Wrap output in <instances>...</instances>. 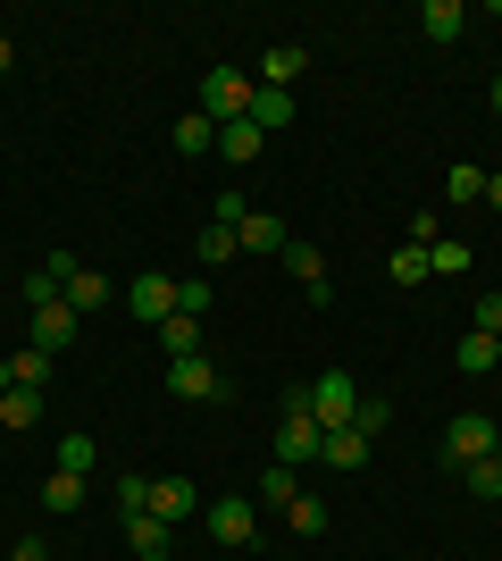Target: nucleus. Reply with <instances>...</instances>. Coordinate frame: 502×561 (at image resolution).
<instances>
[{"mask_svg":"<svg viewBox=\"0 0 502 561\" xmlns=\"http://www.w3.org/2000/svg\"><path fill=\"white\" fill-rule=\"evenodd\" d=\"M201 117H210V126L252 117V76H243V68H210V76H201Z\"/></svg>","mask_w":502,"mask_h":561,"instance_id":"f257e3e1","label":"nucleus"},{"mask_svg":"<svg viewBox=\"0 0 502 561\" xmlns=\"http://www.w3.org/2000/svg\"><path fill=\"white\" fill-rule=\"evenodd\" d=\"M167 394H176V402H226V369H218L210 352H192V360H167Z\"/></svg>","mask_w":502,"mask_h":561,"instance_id":"f03ea898","label":"nucleus"},{"mask_svg":"<svg viewBox=\"0 0 502 561\" xmlns=\"http://www.w3.org/2000/svg\"><path fill=\"white\" fill-rule=\"evenodd\" d=\"M126 310H135L143 328H160V319H176V310H185V285L160 277V268H143V277L126 285Z\"/></svg>","mask_w":502,"mask_h":561,"instance_id":"7ed1b4c3","label":"nucleus"},{"mask_svg":"<svg viewBox=\"0 0 502 561\" xmlns=\"http://www.w3.org/2000/svg\"><path fill=\"white\" fill-rule=\"evenodd\" d=\"M494 445H502V427H494V420H478V411H460V420L444 427V469H469V461H486Z\"/></svg>","mask_w":502,"mask_h":561,"instance_id":"20e7f679","label":"nucleus"},{"mask_svg":"<svg viewBox=\"0 0 502 561\" xmlns=\"http://www.w3.org/2000/svg\"><path fill=\"white\" fill-rule=\"evenodd\" d=\"M210 537L260 553V503H252V494H218V503H210Z\"/></svg>","mask_w":502,"mask_h":561,"instance_id":"39448f33","label":"nucleus"},{"mask_svg":"<svg viewBox=\"0 0 502 561\" xmlns=\"http://www.w3.org/2000/svg\"><path fill=\"white\" fill-rule=\"evenodd\" d=\"M318 445H327V427H318V420H302V411H285V420H277V461H285V469H311Z\"/></svg>","mask_w":502,"mask_h":561,"instance_id":"423d86ee","label":"nucleus"},{"mask_svg":"<svg viewBox=\"0 0 502 561\" xmlns=\"http://www.w3.org/2000/svg\"><path fill=\"white\" fill-rule=\"evenodd\" d=\"M75 328H84V319H75L68 302H34V352H68Z\"/></svg>","mask_w":502,"mask_h":561,"instance_id":"0eeeda50","label":"nucleus"},{"mask_svg":"<svg viewBox=\"0 0 502 561\" xmlns=\"http://www.w3.org/2000/svg\"><path fill=\"white\" fill-rule=\"evenodd\" d=\"M235 243H243V252H277V260H285L293 227H285V218H277V210H252V218H243V227H235Z\"/></svg>","mask_w":502,"mask_h":561,"instance_id":"6e6552de","label":"nucleus"},{"mask_svg":"<svg viewBox=\"0 0 502 561\" xmlns=\"http://www.w3.org/2000/svg\"><path fill=\"white\" fill-rule=\"evenodd\" d=\"M285 268L311 285V302H318V310L335 302V294H327V252H318V243H302V234H293V243H285Z\"/></svg>","mask_w":502,"mask_h":561,"instance_id":"1a4fd4ad","label":"nucleus"},{"mask_svg":"<svg viewBox=\"0 0 502 561\" xmlns=\"http://www.w3.org/2000/svg\"><path fill=\"white\" fill-rule=\"evenodd\" d=\"M143 512L167 519V528H185V519H192V486H185V478H151V503H143Z\"/></svg>","mask_w":502,"mask_h":561,"instance_id":"9d476101","label":"nucleus"},{"mask_svg":"<svg viewBox=\"0 0 502 561\" xmlns=\"http://www.w3.org/2000/svg\"><path fill=\"white\" fill-rule=\"evenodd\" d=\"M419 34H428V43H460V34H469V9H460V0H428V9H419Z\"/></svg>","mask_w":502,"mask_h":561,"instance_id":"9b49d317","label":"nucleus"},{"mask_svg":"<svg viewBox=\"0 0 502 561\" xmlns=\"http://www.w3.org/2000/svg\"><path fill=\"white\" fill-rule=\"evenodd\" d=\"M252 126H260V135H285V126H293V93H277V84H252Z\"/></svg>","mask_w":502,"mask_h":561,"instance_id":"f8f14e48","label":"nucleus"},{"mask_svg":"<svg viewBox=\"0 0 502 561\" xmlns=\"http://www.w3.org/2000/svg\"><path fill=\"white\" fill-rule=\"evenodd\" d=\"M318 461H327V469H360V461H369V436H360V427H327Z\"/></svg>","mask_w":502,"mask_h":561,"instance_id":"ddd939ff","label":"nucleus"},{"mask_svg":"<svg viewBox=\"0 0 502 561\" xmlns=\"http://www.w3.org/2000/svg\"><path fill=\"white\" fill-rule=\"evenodd\" d=\"M260 142H268L260 126H252V117H235V126H218V160L243 168V160H260Z\"/></svg>","mask_w":502,"mask_h":561,"instance_id":"4468645a","label":"nucleus"},{"mask_svg":"<svg viewBox=\"0 0 502 561\" xmlns=\"http://www.w3.org/2000/svg\"><path fill=\"white\" fill-rule=\"evenodd\" d=\"M109 294H118V285H109V277H93V268H75V277H68V294H59V302H68L75 319H84V310H101V302H109Z\"/></svg>","mask_w":502,"mask_h":561,"instance_id":"2eb2a0df","label":"nucleus"},{"mask_svg":"<svg viewBox=\"0 0 502 561\" xmlns=\"http://www.w3.org/2000/svg\"><path fill=\"white\" fill-rule=\"evenodd\" d=\"M453 360H460V369H469V377L502 369V335H478V328H469V335H460V352H453Z\"/></svg>","mask_w":502,"mask_h":561,"instance_id":"dca6fc26","label":"nucleus"},{"mask_svg":"<svg viewBox=\"0 0 502 561\" xmlns=\"http://www.w3.org/2000/svg\"><path fill=\"white\" fill-rule=\"evenodd\" d=\"M302 68H311V50H302V43H277V50H268V84H277V93H293Z\"/></svg>","mask_w":502,"mask_h":561,"instance_id":"f3484780","label":"nucleus"},{"mask_svg":"<svg viewBox=\"0 0 502 561\" xmlns=\"http://www.w3.org/2000/svg\"><path fill=\"white\" fill-rule=\"evenodd\" d=\"M43 420V386H9L0 394V427H34Z\"/></svg>","mask_w":502,"mask_h":561,"instance_id":"a211bd4d","label":"nucleus"},{"mask_svg":"<svg viewBox=\"0 0 502 561\" xmlns=\"http://www.w3.org/2000/svg\"><path fill=\"white\" fill-rule=\"evenodd\" d=\"M176 151H185V160H201V151H218V126H210V117H201V110H185V117H176Z\"/></svg>","mask_w":502,"mask_h":561,"instance_id":"6ab92c4d","label":"nucleus"},{"mask_svg":"<svg viewBox=\"0 0 502 561\" xmlns=\"http://www.w3.org/2000/svg\"><path fill=\"white\" fill-rule=\"evenodd\" d=\"M160 344H167V360H192V352H201V319H185V310L160 319Z\"/></svg>","mask_w":502,"mask_h":561,"instance_id":"aec40b11","label":"nucleus"},{"mask_svg":"<svg viewBox=\"0 0 502 561\" xmlns=\"http://www.w3.org/2000/svg\"><path fill=\"white\" fill-rule=\"evenodd\" d=\"M428 277H469V243H460V234L428 243Z\"/></svg>","mask_w":502,"mask_h":561,"instance_id":"412c9836","label":"nucleus"},{"mask_svg":"<svg viewBox=\"0 0 502 561\" xmlns=\"http://www.w3.org/2000/svg\"><path fill=\"white\" fill-rule=\"evenodd\" d=\"M167 537H176V528H167V519H151V512L126 519V545H135V553H167Z\"/></svg>","mask_w":502,"mask_h":561,"instance_id":"4be33fe9","label":"nucleus"},{"mask_svg":"<svg viewBox=\"0 0 502 561\" xmlns=\"http://www.w3.org/2000/svg\"><path fill=\"white\" fill-rule=\"evenodd\" d=\"M460 486H469V494H486V503H502V453L469 461V469H460Z\"/></svg>","mask_w":502,"mask_h":561,"instance_id":"5701e85b","label":"nucleus"},{"mask_svg":"<svg viewBox=\"0 0 502 561\" xmlns=\"http://www.w3.org/2000/svg\"><path fill=\"white\" fill-rule=\"evenodd\" d=\"M43 503H50V512H84V478L50 469V478H43Z\"/></svg>","mask_w":502,"mask_h":561,"instance_id":"b1692460","label":"nucleus"},{"mask_svg":"<svg viewBox=\"0 0 502 561\" xmlns=\"http://www.w3.org/2000/svg\"><path fill=\"white\" fill-rule=\"evenodd\" d=\"M285 519H293V537H327V503H318V494H293Z\"/></svg>","mask_w":502,"mask_h":561,"instance_id":"393cba45","label":"nucleus"},{"mask_svg":"<svg viewBox=\"0 0 502 561\" xmlns=\"http://www.w3.org/2000/svg\"><path fill=\"white\" fill-rule=\"evenodd\" d=\"M293 494H302V486H293V469H285V461H268V469H260V494H252V503H277V512H285Z\"/></svg>","mask_w":502,"mask_h":561,"instance_id":"a878e982","label":"nucleus"},{"mask_svg":"<svg viewBox=\"0 0 502 561\" xmlns=\"http://www.w3.org/2000/svg\"><path fill=\"white\" fill-rule=\"evenodd\" d=\"M352 427H360V436H369V445H377L385 427H394V402H377V394H360V411H352Z\"/></svg>","mask_w":502,"mask_h":561,"instance_id":"bb28decb","label":"nucleus"},{"mask_svg":"<svg viewBox=\"0 0 502 561\" xmlns=\"http://www.w3.org/2000/svg\"><path fill=\"white\" fill-rule=\"evenodd\" d=\"M243 243H235V227H201V268H226Z\"/></svg>","mask_w":502,"mask_h":561,"instance_id":"cd10ccee","label":"nucleus"},{"mask_svg":"<svg viewBox=\"0 0 502 561\" xmlns=\"http://www.w3.org/2000/svg\"><path fill=\"white\" fill-rule=\"evenodd\" d=\"M93 461H101V445H93V436H59V469H68V478H84Z\"/></svg>","mask_w":502,"mask_h":561,"instance_id":"c85d7f7f","label":"nucleus"},{"mask_svg":"<svg viewBox=\"0 0 502 561\" xmlns=\"http://www.w3.org/2000/svg\"><path fill=\"white\" fill-rule=\"evenodd\" d=\"M453 202H486V168L478 160H453Z\"/></svg>","mask_w":502,"mask_h":561,"instance_id":"c756f323","label":"nucleus"},{"mask_svg":"<svg viewBox=\"0 0 502 561\" xmlns=\"http://www.w3.org/2000/svg\"><path fill=\"white\" fill-rule=\"evenodd\" d=\"M9 369H17V386H43V377H50V352L25 344V352H9Z\"/></svg>","mask_w":502,"mask_h":561,"instance_id":"7c9ffc66","label":"nucleus"},{"mask_svg":"<svg viewBox=\"0 0 502 561\" xmlns=\"http://www.w3.org/2000/svg\"><path fill=\"white\" fill-rule=\"evenodd\" d=\"M428 277V252H419V243H402V252H394V285H419Z\"/></svg>","mask_w":502,"mask_h":561,"instance_id":"2f4dec72","label":"nucleus"},{"mask_svg":"<svg viewBox=\"0 0 502 561\" xmlns=\"http://www.w3.org/2000/svg\"><path fill=\"white\" fill-rule=\"evenodd\" d=\"M143 503H151V478H135V469H126V478H118V512L135 519V512H143Z\"/></svg>","mask_w":502,"mask_h":561,"instance_id":"473e14b6","label":"nucleus"},{"mask_svg":"<svg viewBox=\"0 0 502 561\" xmlns=\"http://www.w3.org/2000/svg\"><path fill=\"white\" fill-rule=\"evenodd\" d=\"M243 218H252V202H243V193L226 185V193H218V227H243Z\"/></svg>","mask_w":502,"mask_h":561,"instance_id":"72a5a7b5","label":"nucleus"},{"mask_svg":"<svg viewBox=\"0 0 502 561\" xmlns=\"http://www.w3.org/2000/svg\"><path fill=\"white\" fill-rule=\"evenodd\" d=\"M410 243H419V252H428V243H444V218L419 210V218H410Z\"/></svg>","mask_w":502,"mask_h":561,"instance_id":"f704fd0d","label":"nucleus"},{"mask_svg":"<svg viewBox=\"0 0 502 561\" xmlns=\"http://www.w3.org/2000/svg\"><path fill=\"white\" fill-rule=\"evenodd\" d=\"M478 335H502V294H486V302H478Z\"/></svg>","mask_w":502,"mask_h":561,"instance_id":"c9c22d12","label":"nucleus"},{"mask_svg":"<svg viewBox=\"0 0 502 561\" xmlns=\"http://www.w3.org/2000/svg\"><path fill=\"white\" fill-rule=\"evenodd\" d=\"M9 561H50V545L43 537H17V545H9Z\"/></svg>","mask_w":502,"mask_h":561,"instance_id":"e433bc0d","label":"nucleus"},{"mask_svg":"<svg viewBox=\"0 0 502 561\" xmlns=\"http://www.w3.org/2000/svg\"><path fill=\"white\" fill-rule=\"evenodd\" d=\"M9 68H17V43H9V34H0V76H9Z\"/></svg>","mask_w":502,"mask_h":561,"instance_id":"4c0bfd02","label":"nucleus"},{"mask_svg":"<svg viewBox=\"0 0 502 561\" xmlns=\"http://www.w3.org/2000/svg\"><path fill=\"white\" fill-rule=\"evenodd\" d=\"M486 210H502V176H486Z\"/></svg>","mask_w":502,"mask_h":561,"instance_id":"58836bf2","label":"nucleus"},{"mask_svg":"<svg viewBox=\"0 0 502 561\" xmlns=\"http://www.w3.org/2000/svg\"><path fill=\"white\" fill-rule=\"evenodd\" d=\"M486 101H494V117H502V76H494V84H486Z\"/></svg>","mask_w":502,"mask_h":561,"instance_id":"ea45409f","label":"nucleus"},{"mask_svg":"<svg viewBox=\"0 0 502 561\" xmlns=\"http://www.w3.org/2000/svg\"><path fill=\"white\" fill-rule=\"evenodd\" d=\"M494 453H502V445H494Z\"/></svg>","mask_w":502,"mask_h":561,"instance_id":"a19ab883","label":"nucleus"}]
</instances>
